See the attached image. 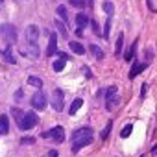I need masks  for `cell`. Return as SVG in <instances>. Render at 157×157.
I'll use <instances>...</instances> for the list:
<instances>
[{
	"instance_id": "7402d4cb",
	"label": "cell",
	"mask_w": 157,
	"mask_h": 157,
	"mask_svg": "<svg viewBox=\"0 0 157 157\" xmlns=\"http://www.w3.org/2000/svg\"><path fill=\"white\" fill-rule=\"evenodd\" d=\"M104 11H105V13H107V15L111 17V15H113V11H115L113 4H111V2H104Z\"/></svg>"
},
{
	"instance_id": "d6986e66",
	"label": "cell",
	"mask_w": 157,
	"mask_h": 157,
	"mask_svg": "<svg viewBox=\"0 0 157 157\" xmlns=\"http://www.w3.org/2000/svg\"><path fill=\"white\" fill-rule=\"evenodd\" d=\"M131 131H133V124H128V126L120 131V137H122V139H126V137H129V135H131Z\"/></svg>"
},
{
	"instance_id": "30bf717a",
	"label": "cell",
	"mask_w": 157,
	"mask_h": 157,
	"mask_svg": "<svg viewBox=\"0 0 157 157\" xmlns=\"http://www.w3.org/2000/svg\"><path fill=\"white\" fill-rule=\"evenodd\" d=\"M68 46H70V50H72L74 54H78V56H83V54H85V48H83V44H82V43L70 41V43H68Z\"/></svg>"
},
{
	"instance_id": "7a4b0ae2",
	"label": "cell",
	"mask_w": 157,
	"mask_h": 157,
	"mask_svg": "<svg viewBox=\"0 0 157 157\" xmlns=\"http://www.w3.org/2000/svg\"><path fill=\"white\" fill-rule=\"evenodd\" d=\"M37 124H39V117H37V113H33V111L24 113V115H22V118L19 120V128H21L22 131L32 129V128H33V126H37Z\"/></svg>"
},
{
	"instance_id": "e0dca14e",
	"label": "cell",
	"mask_w": 157,
	"mask_h": 157,
	"mask_svg": "<svg viewBox=\"0 0 157 157\" xmlns=\"http://www.w3.org/2000/svg\"><path fill=\"white\" fill-rule=\"evenodd\" d=\"M28 83L33 85V87H37V89L43 87V80H41V78H37V76H30V78H28Z\"/></svg>"
},
{
	"instance_id": "f1b7e54d",
	"label": "cell",
	"mask_w": 157,
	"mask_h": 157,
	"mask_svg": "<svg viewBox=\"0 0 157 157\" xmlns=\"http://www.w3.org/2000/svg\"><path fill=\"white\" fill-rule=\"evenodd\" d=\"M44 157H57V151H56V150H48Z\"/></svg>"
},
{
	"instance_id": "4316f807",
	"label": "cell",
	"mask_w": 157,
	"mask_h": 157,
	"mask_svg": "<svg viewBox=\"0 0 157 157\" xmlns=\"http://www.w3.org/2000/svg\"><path fill=\"white\" fill-rule=\"evenodd\" d=\"M70 4H72L74 8H83V6H85L83 0H70Z\"/></svg>"
},
{
	"instance_id": "ffe728a7",
	"label": "cell",
	"mask_w": 157,
	"mask_h": 157,
	"mask_svg": "<svg viewBox=\"0 0 157 157\" xmlns=\"http://www.w3.org/2000/svg\"><path fill=\"white\" fill-rule=\"evenodd\" d=\"M122 46H124V35L120 33V35H118V39H117V56H120Z\"/></svg>"
},
{
	"instance_id": "9a60e30c",
	"label": "cell",
	"mask_w": 157,
	"mask_h": 157,
	"mask_svg": "<svg viewBox=\"0 0 157 157\" xmlns=\"http://www.w3.org/2000/svg\"><path fill=\"white\" fill-rule=\"evenodd\" d=\"M89 48H91V54H93V56H94L96 59H104V57H105V54H104V50H102V48H100L98 44H91Z\"/></svg>"
},
{
	"instance_id": "d4e9b609",
	"label": "cell",
	"mask_w": 157,
	"mask_h": 157,
	"mask_svg": "<svg viewBox=\"0 0 157 157\" xmlns=\"http://www.w3.org/2000/svg\"><path fill=\"white\" fill-rule=\"evenodd\" d=\"M57 15H59L63 21H67V10H65V6H59V8H57Z\"/></svg>"
},
{
	"instance_id": "52a82bcc",
	"label": "cell",
	"mask_w": 157,
	"mask_h": 157,
	"mask_svg": "<svg viewBox=\"0 0 157 157\" xmlns=\"http://www.w3.org/2000/svg\"><path fill=\"white\" fill-rule=\"evenodd\" d=\"M32 105H33L37 111L46 109V94H44V93H35V94L32 96Z\"/></svg>"
},
{
	"instance_id": "5bb4252c",
	"label": "cell",
	"mask_w": 157,
	"mask_h": 157,
	"mask_svg": "<svg viewBox=\"0 0 157 157\" xmlns=\"http://www.w3.org/2000/svg\"><path fill=\"white\" fill-rule=\"evenodd\" d=\"M144 68H146V63H139V65H133V68L129 70V78L133 80V78H135V76H139V74H140Z\"/></svg>"
},
{
	"instance_id": "6da1fadb",
	"label": "cell",
	"mask_w": 157,
	"mask_h": 157,
	"mask_svg": "<svg viewBox=\"0 0 157 157\" xmlns=\"http://www.w3.org/2000/svg\"><path fill=\"white\" fill-rule=\"evenodd\" d=\"M91 142H93V129L91 128L83 126V128L74 129V133H72V151L74 153L80 151L82 148H85Z\"/></svg>"
},
{
	"instance_id": "3957f363",
	"label": "cell",
	"mask_w": 157,
	"mask_h": 157,
	"mask_svg": "<svg viewBox=\"0 0 157 157\" xmlns=\"http://www.w3.org/2000/svg\"><path fill=\"white\" fill-rule=\"evenodd\" d=\"M43 137H44V139H50V140H54V142L59 144V142H65V129H63L61 126H56V128L44 131Z\"/></svg>"
},
{
	"instance_id": "603a6c76",
	"label": "cell",
	"mask_w": 157,
	"mask_h": 157,
	"mask_svg": "<svg viewBox=\"0 0 157 157\" xmlns=\"http://www.w3.org/2000/svg\"><path fill=\"white\" fill-rule=\"evenodd\" d=\"M11 113H13V117L17 118V122H19V120L22 118V115H24V113H22V111L19 109V107H13V109H11Z\"/></svg>"
},
{
	"instance_id": "277c9868",
	"label": "cell",
	"mask_w": 157,
	"mask_h": 157,
	"mask_svg": "<svg viewBox=\"0 0 157 157\" xmlns=\"http://www.w3.org/2000/svg\"><path fill=\"white\" fill-rule=\"evenodd\" d=\"M0 33L8 43H15L17 41V30L13 24H0Z\"/></svg>"
},
{
	"instance_id": "ba28073f",
	"label": "cell",
	"mask_w": 157,
	"mask_h": 157,
	"mask_svg": "<svg viewBox=\"0 0 157 157\" xmlns=\"http://www.w3.org/2000/svg\"><path fill=\"white\" fill-rule=\"evenodd\" d=\"M26 39H28V43H37V39H39V28L35 24H32V26L26 28Z\"/></svg>"
},
{
	"instance_id": "9c48e42d",
	"label": "cell",
	"mask_w": 157,
	"mask_h": 157,
	"mask_svg": "<svg viewBox=\"0 0 157 157\" xmlns=\"http://www.w3.org/2000/svg\"><path fill=\"white\" fill-rule=\"evenodd\" d=\"M54 54H57V35H56V33H50L48 48H46V56H54Z\"/></svg>"
},
{
	"instance_id": "4dcf8cb0",
	"label": "cell",
	"mask_w": 157,
	"mask_h": 157,
	"mask_svg": "<svg viewBox=\"0 0 157 157\" xmlns=\"http://www.w3.org/2000/svg\"><path fill=\"white\" fill-rule=\"evenodd\" d=\"M151 153H153V155H155V153H157V144H155V146H153V148H151Z\"/></svg>"
},
{
	"instance_id": "8fae6325",
	"label": "cell",
	"mask_w": 157,
	"mask_h": 157,
	"mask_svg": "<svg viewBox=\"0 0 157 157\" xmlns=\"http://www.w3.org/2000/svg\"><path fill=\"white\" fill-rule=\"evenodd\" d=\"M0 133L2 135L10 133V120H8L6 115H0Z\"/></svg>"
},
{
	"instance_id": "8992f818",
	"label": "cell",
	"mask_w": 157,
	"mask_h": 157,
	"mask_svg": "<svg viewBox=\"0 0 157 157\" xmlns=\"http://www.w3.org/2000/svg\"><path fill=\"white\" fill-rule=\"evenodd\" d=\"M63 100H65L63 91H61V89H56V91L52 93V100H50V104H52V107H54L56 111H61V109H63Z\"/></svg>"
},
{
	"instance_id": "83f0119b",
	"label": "cell",
	"mask_w": 157,
	"mask_h": 157,
	"mask_svg": "<svg viewBox=\"0 0 157 157\" xmlns=\"http://www.w3.org/2000/svg\"><path fill=\"white\" fill-rule=\"evenodd\" d=\"M109 28H111V21H107V22H105V28H104V37H105V39L109 37Z\"/></svg>"
},
{
	"instance_id": "7c38bea8",
	"label": "cell",
	"mask_w": 157,
	"mask_h": 157,
	"mask_svg": "<svg viewBox=\"0 0 157 157\" xmlns=\"http://www.w3.org/2000/svg\"><path fill=\"white\" fill-rule=\"evenodd\" d=\"M76 24H78V28L83 30V28L89 24V17H87L85 13H78V15H76Z\"/></svg>"
},
{
	"instance_id": "5b68a950",
	"label": "cell",
	"mask_w": 157,
	"mask_h": 157,
	"mask_svg": "<svg viewBox=\"0 0 157 157\" xmlns=\"http://www.w3.org/2000/svg\"><path fill=\"white\" fill-rule=\"evenodd\" d=\"M117 104H118V96H117V87L113 85V87H109L105 91V107L109 111H113L117 107Z\"/></svg>"
},
{
	"instance_id": "ac0fdd59",
	"label": "cell",
	"mask_w": 157,
	"mask_h": 157,
	"mask_svg": "<svg viewBox=\"0 0 157 157\" xmlns=\"http://www.w3.org/2000/svg\"><path fill=\"white\" fill-rule=\"evenodd\" d=\"M2 56H4V59H6L8 63H15V57H13V54H11V48H6Z\"/></svg>"
},
{
	"instance_id": "2e32d148",
	"label": "cell",
	"mask_w": 157,
	"mask_h": 157,
	"mask_svg": "<svg viewBox=\"0 0 157 157\" xmlns=\"http://www.w3.org/2000/svg\"><path fill=\"white\" fill-rule=\"evenodd\" d=\"M82 105H83V100H82V98H76V100L72 102V105H70L68 113H70V115H76L78 111H80V107H82Z\"/></svg>"
},
{
	"instance_id": "4fadbf2b",
	"label": "cell",
	"mask_w": 157,
	"mask_h": 157,
	"mask_svg": "<svg viewBox=\"0 0 157 157\" xmlns=\"http://www.w3.org/2000/svg\"><path fill=\"white\" fill-rule=\"evenodd\" d=\"M65 61H67V56H65V54H59V59L54 61V70H56V72H61V70L65 68Z\"/></svg>"
},
{
	"instance_id": "cb8c5ba5",
	"label": "cell",
	"mask_w": 157,
	"mask_h": 157,
	"mask_svg": "<svg viewBox=\"0 0 157 157\" xmlns=\"http://www.w3.org/2000/svg\"><path fill=\"white\" fill-rule=\"evenodd\" d=\"M111 128H113V122H109V124H107V128H105V129L102 131V139H104V140H105V139L109 137V133H111Z\"/></svg>"
},
{
	"instance_id": "1f68e13d",
	"label": "cell",
	"mask_w": 157,
	"mask_h": 157,
	"mask_svg": "<svg viewBox=\"0 0 157 157\" xmlns=\"http://www.w3.org/2000/svg\"><path fill=\"white\" fill-rule=\"evenodd\" d=\"M0 6H2V0H0Z\"/></svg>"
},
{
	"instance_id": "484cf974",
	"label": "cell",
	"mask_w": 157,
	"mask_h": 157,
	"mask_svg": "<svg viewBox=\"0 0 157 157\" xmlns=\"http://www.w3.org/2000/svg\"><path fill=\"white\" fill-rule=\"evenodd\" d=\"M56 26L61 30V35H63V37H67V28H65V24H61L59 21H56Z\"/></svg>"
},
{
	"instance_id": "44dd1931",
	"label": "cell",
	"mask_w": 157,
	"mask_h": 157,
	"mask_svg": "<svg viewBox=\"0 0 157 157\" xmlns=\"http://www.w3.org/2000/svg\"><path fill=\"white\" fill-rule=\"evenodd\" d=\"M135 46H137V43H133V44L129 46V50L126 52V56H124V57H126V61H131V57H133V54H135Z\"/></svg>"
},
{
	"instance_id": "f546056e",
	"label": "cell",
	"mask_w": 157,
	"mask_h": 157,
	"mask_svg": "<svg viewBox=\"0 0 157 157\" xmlns=\"http://www.w3.org/2000/svg\"><path fill=\"white\" fill-rule=\"evenodd\" d=\"M22 142H24V144H30V142L33 144V137H32V139H22Z\"/></svg>"
}]
</instances>
